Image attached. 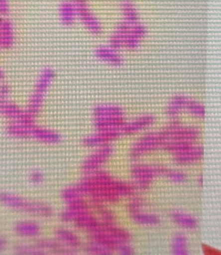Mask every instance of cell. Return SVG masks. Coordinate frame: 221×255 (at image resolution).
<instances>
[{"instance_id": "8992f818", "label": "cell", "mask_w": 221, "mask_h": 255, "mask_svg": "<svg viewBox=\"0 0 221 255\" xmlns=\"http://www.w3.org/2000/svg\"><path fill=\"white\" fill-rule=\"evenodd\" d=\"M96 56L106 62H110L115 65H120L123 60L113 48H100L96 50Z\"/></svg>"}, {"instance_id": "5bb4252c", "label": "cell", "mask_w": 221, "mask_h": 255, "mask_svg": "<svg viewBox=\"0 0 221 255\" xmlns=\"http://www.w3.org/2000/svg\"><path fill=\"white\" fill-rule=\"evenodd\" d=\"M75 3H82V2H85L86 0H72Z\"/></svg>"}, {"instance_id": "ba28073f", "label": "cell", "mask_w": 221, "mask_h": 255, "mask_svg": "<svg viewBox=\"0 0 221 255\" xmlns=\"http://www.w3.org/2000/svg\"><path fill=\"white\" fill-rule=\"evenodd\" d=\"M96 113L101 115H111V116H117L120 115V110L118 108H97Z\"/></svg>"}, {"instance_id": "4fadbf2b", "label": "cell", "mask_w": 221, "mask_h": 255, "mask_svg": "<svg viewBox=\"0 0 221 255\" xmlns=\"http://www.w3.org/2000/svg\"><path fill=\"white\" fill-rule=\"evenodd\" d=\"M171 177H173L174 179H177V180L182 181L183 179V176L182 174H172Z\"/></svg>"}, {"instance_id": "52a82bcc", "label": "cell", "mask_w": 221, "mask_h": 255, "mask_svg": "<svg viewBox=\"0 0 221 255\" xmlns=\"http://www.w3.org/2000/svg\"><path fill=\"white\" fill-rule=\"evenodd\" d=\"M121 6H122V10H123L125 21H130V22H138L139 21L138 12L131 1L124 0Z\"/></svg>"}, {"instance_id": "7c38bea8", "label": "cell", "mask_w": 221, "mask_h": 255, "mask_svg": "<svg viewBox=\"0 0 221 255\" xmlns=\"http://www.w3.org/2000/svg\"><path fill=\"white\" fill-rule=\"evenodd\" d=\"M137 221L141 222L143 223H157V220L154 217V216H137Z\"/></svg>"}, {"instance_id": "30bf717a", "label": "cell", "mask_w": 221, "mask_h": 255, "mask_svg": "<svg viewBox=\"0 0 221 255\" xmlns=\"http://www.w3.org/2000/svg\"><path fill=\"white\" fill-rule=\"evenodd\" d=\"M10 12V0H0V16L7 17Z\"/></svg>"}, {"instance_id": "5b68a950", "label": "cell", "mask_w": 221, "mask_h": 255, "mask_svg": "<svg viewBox=\"0 0 221 255\" xmlns=\"http://www.w3.org/2000/svg\"><path fill=\"white\" fill-rule=\"evenodd\" d=\"M60 16L62 23L66 24H72L77 17V10L75 3L70 0L64 1L60 7Z\"/></svg>"}, {"instance_id": "8fae6325", "label": "cell", "mask_w": 221, "mask_h": 255, "mask_svg": "<svg viewBox=\"0 0 221 255\" xmlns=\"http://www.w3.org/2000/svg\"><path fill=\"white\" fill-rule=\"evenodd\" d=\"M60 236H62V239L65 240L66 242H69L70 244H77L78 243L77 239L69 232L62 231V232H60Z\"/></svg>"}, {"instance_id": "9a60e30c", "label": "cell", "mask_w": 221, "mask_h": 255, "mask_svg": "<svg viewBox=\"0 0 221 255\" xmlns=\"http://www.w3.org/2000/svg\"><path fill=\"white\" fill-rule=\"evenodd\" d=\"M2 19H3V16H0V28H1V22H2Z\"/></svg>"}, {"instance_id": "277c9868", "label": "cell", "mask_w": 221, "mask_h": 255, "mask_svg": "<svg viewBox=\"0 0 221 255\" xmlns=\"http://www.w3.org/2000/svg\"><path fill=\"white\" fill-rule=\"evenodd\" d=\"M116 33L124 34L128 36H135L137 38H142L146 35L147 30L145 27L140 24L139 22H130L124 20L117 27Z\"/></svg>"}, {"instance_id": "6da1fadb", "label": "cell", "mask_w": 221, "mask_h": 255, "mask_svg": "<svg viewBox=\"0 0 221 255\" xmlns=\"http://www.w3.org/2000/svg\"><path fill=\"white\" fill-rule=\"evenodd\" d=\"M75 4L77 10V16L82 19L88 30L95 34H100L102 31L101 23L89 10L87 2L85 1Z\"/></svg>"}, {"instance_id": "3957f363", "label": "cell", "mask_w": 221, "mask_h": 255, "mask_svg": "<svg viewBox=\"0 0 221 255\" xmlns=\"http://www.w3.org/2000/svg\"><path fill=\"white\" fill-rule=\"evenodd\" d=\"M140 38L135 36H128L120 33H115L113 36L110 37V47L113 49H135L140 44Z\"/></svg>"}, {"instance_id": "9c48e42d", "label": "cell", "mask_w": 221, "mask_h": 255, "mask_svg": "<svg viewBox=\"0 0 221 255\" xmlns=\"http://www.w3.org/2000/svg\"><path fill=\"white\" fill-rule=\"evenodd\" d=\"M176 221L182 225L185 226V227H195V220L189 218L188 216H184V215H176L175 216Z\"/></svg>"}, {"instance_id": "7a4b0ae2", "label": "cell", "mask_w": 221, "mask_h": 255, "mask_svg": "<svg viewBox=\"0 0 221 255\" xmlns=\"http://www.w3.org/2000/svg\"><path fill=\"white\" fill-rule=\"evenodd\" d=\"M15 29L8 17H3L0 28V49L8 50L15 44Z\"/></svg>"}]
</instances>
